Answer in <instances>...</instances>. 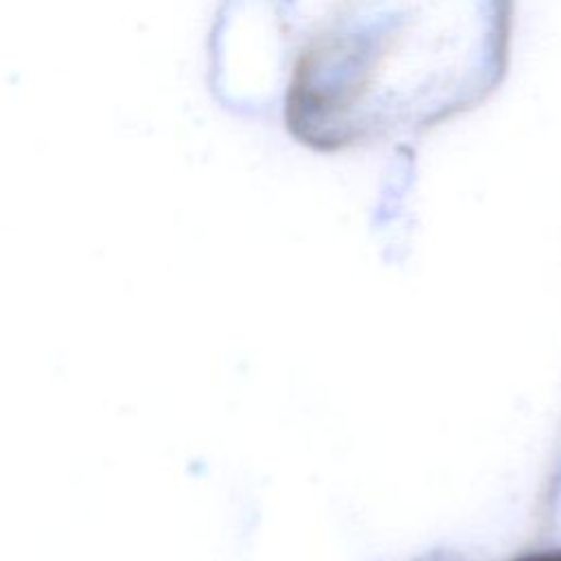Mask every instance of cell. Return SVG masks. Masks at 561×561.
I'll list each match as a JSON object with an SVG mask.
<instances>
[{
  "mask_svg": "<svg viewBox=\"0 0 561 561\" xmlns=\"http://www.w3.org/2000/svg\"><path fill=\"white\" fill-rule=\"evenodd\" d=\"M517 0H221L217 101L316 153L408 147L506 81Z\"/></svg>",
  "mask_w": 561,
  "mask_h": 561,
  "instance_id": "cell-1",
  "label": "cell"
}]
</instances>
